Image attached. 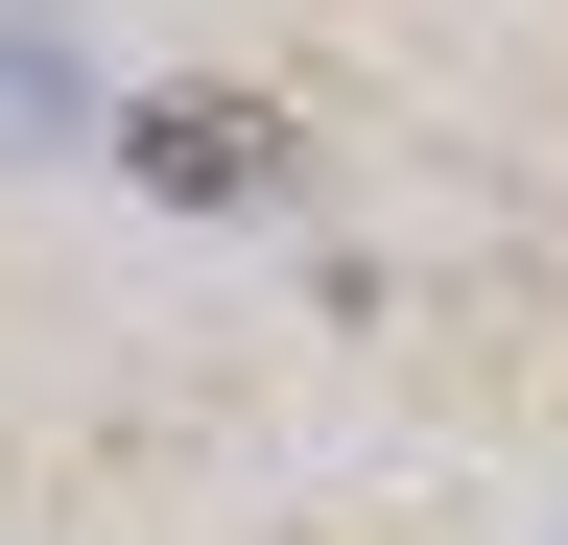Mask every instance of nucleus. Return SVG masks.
Wrapping results in <instances>:
<instances>
[{
  "label": "nucleus",
  "mask_w": 568,
  "mask_h": 545,
  "mask_svg": "<svg viewBox=\"0 0 568 545\" xmlns=\"http://www.w3.org/2000/svg\"><path fill=\"white\" fill-rule=\"evenodd\" d=\"M119 166L166 190V214H261V190H284V119H261V95H142Z\"/></svg>",
  "instance_id": "nucleus-1"
},
{
  "label": "nucleus",
  "mask_w": 568,
  "mask_h": 545,
  "mask_svg": "<svg viewBox=\"0 0 568 545\" xmlns=\"http://www.w3.org/2000/svg\"><path fill=\"white\" fill-rule=\"evenodd\" d=\"M71 119H95V95H71V48H48V24H0V166L71 143Z\"/></svg>",
  "instance_id": "nucleus-2"
}]
</instances>
